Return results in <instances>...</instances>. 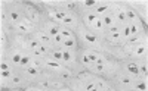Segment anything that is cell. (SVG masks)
<instances>
[{
	"instance_id": "cell-13",
	"label": "cell",
	"mask_w": 148,
	"mask_h": 91,
	"mask_svg": "<svg viewBox=\"0 0 148 91\" xmlns=\"http://www.w3.org/2000/svg\"><path fill=\"white\" fill-rule=\"evenodd\" d=\"M59 35L64 38V40H68V38H73V31L67 27H62L59 30Z\"/></svg>"
},
{
	"instance_id": "cell-26",
	"label": "cell",
	"mask_w": 148,
	"mask_h": 91,
	"mask_svg": "<svg viewBox=\"0 0 148 91\" xmlns=\"http://www.w3.org/2000/svg\"><path fill=\"white\" fill-rule=\"evenodd\" d=\"M62 41H64V38L61 37L59 34L52 38V44H53V46H62Z\"/></svg>"
},
{
	"instance_id": "cell-4",
	"label": "cell",
	"mask_w": 148,
	"mask_h": 91,
	"mask_svg": "<svg viewBox=\"0 0 148 91\" xmlns=\"http://www.w3.org/2000/svg\"><path fill=\"white\" fill-rule=\"evenodd\" d=\"M37 40H39L42 44H52V38L49 37V34L47 32H45V31H39L37 32Z\"/></svg>"
},
{
	"instance_id": "cell-2",
	"label": "cell",
	"mask_w": 148,
	"mask_h": 91,
	"mask_svg": "<svg viewBox=\"0 0 148 91\" xmlns=\"http://www.w3.org/2000/svg\"><path fill=\"white\" fill-rule=\"evenodd\" d=\"M84 55L89 57V60L92 62V63H95V65H99V63H104V59L98 55V53H95V51H92V50H86L84 51Z\"/></svg>"
},
{
	"instance_id": "cell-39",
	"label": "cell",
	"mask_w": 148,
	"mask_h": 91,
	"mask_svg": "<svg viewBox=\"0 0 148 91\" xmlns=\"http://www.w3.org/2000/svg\"><path fill=\"white\" fill-rule=\"evenodd\" d=\"M136 43H141V38H138V37H130L129 38V44H136Z\"/></svg>"
},
{
	"instance_id": "cell-8",
	"label": "cell",
	"mask_w": 148,
	"mask_h": 91,
	"mask_svg": "<svg viewBox=\"0 0 148 91\" xmlns=\"http://www.w3.org/2000/svg\"><path fill=\"white\" fill-rule=\"evenodd\" d=\"M76 46H77V43H76V38H74V37L62 41V47H64V50H74V49H76Z\"/></svg>"
},
{
	"instance_id": "cell-40",
	"label": "cell",
	"mask_w": 148,
	"mask_h": 91,
	"mask_svg": "<svg viewBox=\"0 0 148 91\" xmlns=\"http://www.w3.org/2000/svg\"><path fill=\"white\" fill-rule=\"evenodd\" d=\"M95 71H96V72H104V71H105V66H104V63H99V65H96Z\"/></svg>"
},
{
	"instance_id": "cell-34",
	"label": "cell",
	"mask_w": 148,
	"mask_h": 91,
	"mask_svg": "<svg viewBox=\"0 0 148 91\" xmlns=\"http://www.w3.org/2000/svg\"><path fill=\"white\" fill-rule=\"evenodd\" d=\"M12 76V73H10V71H2V80L3 81H6V80H9V78Z\"/></svg>"
},
{
	"instance_id": "cell-19",
	"label": "cell",
	"mask_w": 148,
	"mask_h": 91,
	"mask_svg": "<svg viewBox=\"0 0 148 91\" xmlns=\"http://www.w3.org/2000/svg\"><path fill=\"white\" fill-rule=\"evenodd\" d=\"M31 56H27V55H24L22 56V59H21V63H19V66H22V68H28L30 65H31Z\"/></svg>"
},
{
	"instance_id": "cell-12",
	"label": "cell",
	"mask_w": 148,
	"mask_h": 91,
	"mask_svg": "<svg viewBox=\"0 0 148 91\" xmlns=\"http://www.w3.org/2000/svg\"><path fill=\"white\" fill-rule=\"evenodd\" d=\"M120 35H121V38H125V40H129V38L132 37V34H130V27H129V24H126L125 27H123V28L120 30Z\"/></svg>"
},
{
	"instance_id": "cell-11",
	"label": "cell",
	"mask_w": 148,
	"mask_h": 91,
	"mask_svg": "<svg viewBox=\"0 0 148 91\" xmlns=\"http://www.w3.org/2000/svg\"><path fill=\"white\" fill-rule=\"evenodd\" d=\"M125 12H126V18H127V22L130 21V22H135V21H138V15H136V12H135L133 9H125Z\"/></svg>"
},
{
	"instance_id": "cell-33",
	"label": "cell",
	"mask_w": 148,
	"mask_h": 91,
	"mask_svg": "<svg viewBox=\"0 0 148 91\" xmlns=\"http://www.w3.org/2000/svg\"><path fill=\"white\" fill-rule=\"evenodd\" d=\"M120 84H125V85H129V84H132V80L129 76H121L120 78Z\"/></svg>"
},
{
	"instance_id": "cell-24",
	"label": "cell",
	"mask_w": 148,
	"mask_h": 91,
	"mask_svg": "<svg viewBox=\"0 0 148 91\" xmlns=\"http://www.w3.org/2000/svg\"><path fill=\"white\" fill-rule=\"evenodd\" d=\"M22 56H24V55H21L19 51H15V53L12 55V62H14L15 65H19V63H21V59H22Z\"/></svg>"
},
{
	"instance_id": "cell-32",
	"label": "cell",
	"mask_w": 148,
	"mask_h": 91,
	"mask_svg": "<svg viewBox=\"0 0 148 91\" xmlns=\"http://www.w3.org/2000/svg\"><path fill=\"white\" fill-rule=\"evenodd\" d=\"M83 5H84V7H88V9H93V10H95V7L98 6V3H96V2H84Z\"/></svg>"
},
{
	"instance_id": "cell-16",
	"label": "cell",
	"mask_w": 148,
	"mask_h": 91,
	"mask_svg": "<svg viewBox=\"0 0 148 91\" xmlns=\"http://www.w3.org/2000/svg\"><path fill=\"white\" fill-rule=\"evenodd\" d=\"M51 59L56 60V62H62V50H52L51 51Z\"/></svg>"
},
{
	"instance_id": "cell-3",
	"label": "cell",
	"mask_w": 148,
	"mask_h": 91,
	"mask_svg": "<svg viewBox=\"0 0 148 91\" xmlns=\"http://www.w3.org/2000/svg\"><path fill=\"white\" fill-rule=\"evenodd\" d=\"M45 66L47 69H51V71H61V69H64L62 65H61L59 62H56V60H53V59H47L45 62Z\"/></svg>"
},
{
	"instance_id": "cell-49",
	"label": "cell",
	"mask_w": 148,
	"mask_h": 91,
	"mask_svg": "<svg viewBox=\"0 0 148 91\" xmlns=\"http://www.w3.org/2000/svg\"><path fill=\"white\" fill-rule=\"evenodd\" d=\"M58 91H68V90H65V88H61V90H58Z\"/></svg>"
},
{
	"instance_id": "cell-20",
	"label": "cell",
	"mask_w": 148,
	"mask_h": 91,
	"mask_svg": "<svg viewBox=\"0 0 148 91\" xmlns=\"http://www.w3.org/2000/svg\"><path fill=\"white\" fill-rule=\"evenodd\" d=\"M15 28L18 30V31H21V32H28V27H27V24L24 22V21H19V22H16L15 24Z\"/></svg>"
},
{
	"instance_id": "cell-15",
	"label": "cell",
	"mask_w": 148,
	"mask_h": 91,
	"mask_svg": "<svg viewBox=\"0 0 148 91\" xmlns=\"http://www.w3.org/2000/svg\"><path fill=\"white\" fill-rule=\"evenodd\" d=\"M59 30H61V28L58 27V25H53V24H52V25H49V28H47L46 32L49 34V37H51V38H53L55 35L59 34Z\"/></svg>"
},
{
	"instance_id": "cell-28",
	"label": "cell",
	"mask_w": 148,
	"mask_h": 91,
	"mask_svg": "<svg viewBox=\"0 0 148 91\" xmlns=\"http://www.w3.org/2000/svg\"><path fill=\"white\" fill-rule=\"evenodd\" d=\"M133 87H135V90H136V91H145V90H147V84H145V81H139L138 84H135Z\"/></svg>"
},
{
	"instance_id": "cell-36",
	"label": "cell",
	"mask_w": 148,
	"mask_h": 91,
	"mask_svg": "<svg viewBox=\"0 0 148 91\" xmlns=\"http://www.w3.org/2000/svg\"><path fill=\"white\" fill-rule=\"evenodd\" d=\"M70 76H71V73H70L68 71H65V69L61 71V78H62V80H68Z\"/></svg>"
},
{
	"instance_id": "cell-48",
	"label": "cell",
	"mask_w": 148,
	"mask_h": 91,
	"mask_svg": "<svg viewBox=\"0 0 148 91\" xmlns=\"http://www.w3.org/2000/svg\"><path fill=\"white\" fill-rule=\"evenodd\" d=\"M90 91H99V88H98V85H96V87H95L93 90H90Z\"/></svg>"
},
{
	"instance_id": "cell-9",
	"label": "cell",
	"mask_w": 148,
	"mask_h": 91,
	"mask_svg": "<svg viewBox=\"0 0 148 91\" xmlns=\"http://www.w3.org/2000/svg\"><path fill=\"white\" fill-rule=\"evenodd\" d=\"M116 19H117L119 22H123V24H126V22H127V18H126V12H125V7L117 9V12H116Z\"/></svg>"
},
{
	"instance_id": "cell-21",
	"label": "cell",
	"mask_w": 148,
	"mask_h": 91,
	"mask_svg": "<svg viewBox=\"0 0 148 91\" xmlns=\"http://www.w3.org/2000/svg\"><path fill=\"white\" fill-rule=\"evenodd\" d=\"M61 24H62L64 27H65V25H67V27H73V25H76V18H73V16H68V15H67Z\"/></svg>"
},
{
	"instance_id": "cell-14",
	"label": "cell",
	"mask_w": 148,
	"mask_h": 91,
	"mask_svg": "<svg viewBox=\"0 0 148 91\" xmlns=\"http://www.w3.org/2000/svg\"><path fill=\"white\" fill-rule=\"evenodd\" d=\"M83 38H84V40L88 41L89 44H92V46H98V38H96L93 34L86 32V34H83Z\"/></svg>"
},
{
	"instance_id": "cell-6",
	"label": "cell",
	"mask_w": 148,
	"mask_h": 91,
	"mask_svg": "<svg viewBox=\"0 0 148 91\" xmlns=\"http://www.w3.org/2000/svg\"><path fill=\"white\" fill-rule=\"evenodd\" d=\"M101 21L104 24V27H107V28H110V27H113V25H114V16L111 15V13H105L101 18Z\"/></svg>"
},
{
	"instance_id": "cell-23",
	"label": "cell",
	"mask_w": 148,
	"mask_h": 91,
	"mask_svg": "<svg viewBox=\"0 0 148 91\" xmlns=\"http://www.w3.org/2000/svg\"><path fill=\"white\" fill-rule=\"evenodd\" d=\"M42 43L37 40V38H34V40H30L28 41V44H27V47H30L31 50H36V49H39V46H40Z\"/></svg>"
},
{
	"instance_id": "cell-44",
	"label": "cell",
	"mask_w": 148,
	"mask_h": 91,
	"mask_svg": "<svg viewBox=\"0 0 148 91\" xmlns=\"http://www.w3.org/2000/svg\"><path fill=\"white\" fill-rule=\"evenodd\" d=\"M138 68H139V72H141V73L147 75V71H148V69H147V65H142V66H138Z\"/></svg>"
},
{
	"instance_id": "cell-38",
	"label": "cell",
	"mask_w": 148,
	"mask_h": 91,
	"mask_svg": "<svg viewBox=\"0 0 148 91\" xmlns=\"http://www.w3.org/2000/svg\"><path fill=\"white\" fill-rule=\"evenodd\" d=\"M0 68H2V71H10V66H9V63L2 60V65H0Z\"/></svg>"
},
{
	"instance_id": "cell-31",
	"label": "cell",
	"mask_w": 148,
	"mask_h": 91,
	"mask_svg": "<svg viewBox=\"0 0 148 91\" xmlns=\"http://www.w3.org/2000/svg\"><path fill=\"white\" fill-rule=\"evenodd\" d=\"M31 66H34L36 69H40V66H42V60H40V59H33V60H31Z\"/></svg>"
},
{
	"instance_id": "cell-1",
	"label": "cell",
	"mask_w": 148,
	"mask_h": 91,
	"mask_svg": "<svg viewBox=\"0 0 148 91\" xmlns=\"http://www.w3.org/2000/svg\"><path fill=\"white\" fill-rule=\"evenodd\" d=\"M49 16H51L52 21L62 22L64 18L67 16V12H65V10H59V9H52L51 12H49Z\"/></svg>"
},
{
	"instance_id": "cell-42",
	"label": "cell",
	"mask_w": 148,
	"mask_h": 91,
	"mask_svg": "<svg viewBox=\"0 0 148 91\" xmlns=\"http://www.w3.org/2000/svg\"><path fill=\"white\" fill-rule=\"evenodd\" d=\"M95 87H96V84H95V82H90V84H88V85L84 87V91H90V90H93Z\"/></svg>"
},
{
	"instance_id": "cell-51",
	"label": "cell",
	"mask_w": 148,
	"mask_h": 91,
	"mask_svg": "<svg viewBox=\"0 0 148 91\" xmlns=\"http://www.w3.org/2000/svg\"><path fill=\"white\" fill-rule=\"evenodd\" d=\"M107 91H114V90H107Z\"/></svg>"
},
{
	"instance_id": "cell-5",
	"label": "cell",
	"mask_w": 148,
	"mask_h": 91,
	"mask_svg": "<svg viewBox=\"0 0 148 91\" xmlns=\"http://www.w3.org/2000/svg\"><path fill=\"white\" fill-rule=\"evenodd\" d=\"M76 60V56L73 55L71 50H62V62L64 63H71Z\"/></svg>"
},
{
	"instance_id": "cell-50",
	"label": "cell",
	"mask_w": 148,
	"mask_h": 91,
	"mask_svg": "<svg viewBox=\"0 0 148 91\" xmlns=\"http://www.w3.org/2000/svg\"><path fill=\"white\" fill-rule=\"evenodd\" d=\"M30 91H43V90H30Z\"/></svg>"
},
{
	"instance_id": "cell-25",
	"label": "cell",
	"mask_w": 148,
	"mask_h": 91,
	"mask_svg": "<svg viewBox=\"0 0 148 91\" xmlns=\"http://www.w3.org/2000/svg\"><path fill=\"white\" fill-rule=\"evenodd\" d=\"M129 27H130V34H132V35H136V34L139 32V27H138L136 22H130Z\"/></svg>"
},
{
	"instance_id": "cell-17",
	"label": "cell",
	"mask_w": 148,
	"mask_h": 91,
	"mask_svg": "<svg viewBox=\"0 0 148 91\" xmlns=\"http://www.w3.org/2000/svg\"><path fill=\"white\" fill-rule=\"evenodd\" d=\"M96 18H98V16H96L95 12H88V13L84 15V22L88 24V25H92V24H93V21H95Z\"/></svg>"
},
{
	"instance_id": "cell-43",
	"label": "cell",
	"mask_w": 148,
	"mask_h": 91,
	"mask_svg": "<svg viewBox=\"0 0 148 91\" xmlns=\"http://www.w3.org/2000/svg\"><path fill=\"white\" fill-rule=\"evenodd\" d=\"M10 18H12V21H18L19 19V15L16 13V12H10ZM19 22V21H18Z\"/></svg>"
},
{
	"instance_id": "cell-22",
	"label": "cell",
	"mask_w": 148,
	"mask_h": 91,
	"mask_svg": "<svg viewBox=\"0 0 148 91\" xmlns=\"http://www.w3.org/2000/svg\"><path fill=\"white\" fill-rule=\"evenodd\" d=\"M90 27L93 28V30H98V31H101L102 28H104V24H102V21H101V18L98 16L95 21H93V24L90 25Z\"/></svg>"
},
{
	"instance_id": "cell-45",
	"label": "cell",
	"mask_w": 148,
	"mask_h": 91,
	"mask_svg": "<svg viewBox=\"0 0 148 91\" xmlns=\"http://www.w3.org/2000/svg\"><path fill=\"white\" fill-rule=\"evenodd\" d=\"M65 7H67L68 10H73L74 7H76V3H65Z\"/></svg>"
},
{
	"instance_id": "cell-41",
	"label": "cell",
	"mask_w": 148,
	"mask_h": 91,
	"mask_svg": "<svg viewBox=\"0 0 148 91\" xmlns=\"http://www.w3.org/2000/svg\"><path fill=\"white\" fill-rule=\"evenodd\" d=\"M21 81H22V80H21V76H18V75H16V76H12V82H14L15 85L21 84Z\"/></svg>"
},
{
	"instance_id": "cell-46",
	"label": "cell",
	"mask_w": 148,
	"mask_h": 91,
	"mask_svg": "<svg viewBox=\"0 0 148 91\" xmlns=\"http://www.w3.org/2000/svg\"><path fill=\"white\" fill-rule=\"evenodd\" d=\"M33 56H36V57H40V56H42V53H40V50H39V49H36V50H33Z\"/></svg>"
},
{
	"instance_id": "cell-35",
	"label": "cell",
	"mask_w": 148,
	"mask_h": 91,
	"mask_svg": "<svg viewBox=\"0 0 148 91\" xmlns=\"http://www.w3.org/2000/svg\"><path fill=\"white\" fill-rule=\"evenodd\" d=\"M82 62H83V65H86V66H89V65H92V62L89 60V57L86 56L84 53H83V56H82Z\"/></svg>"
},
{
	"instance_id": "cell-47",
	"label": "cell",
	"mask_w": 148,
	"mask_h": 91,
	"mask_svg": "<svg viewBox=\"0 0 148 91\" xmlns=\"http://www.w3.org/2000/svg\"><path fill=\"white\" fill-rule=\"evenodd\" d=\"M52 87H55V88H59V90H61V84H59V82H53V84H52Z\"/></svg>"
},
{
	"instance_id": "cell-18",
	"label": "cell",
	"mask_w": 148,
	"mask_h": 91,
	"mask_svg": "<svg viewBox=\"0 0 148 91\" xmlns=\"http://www.w3.org/2000/svg\"><path fill=\"white\" fill-rule=\"evenodd\" d=\"M145 51H147V46L145 44H139L136 49H135V56H136V57H142L145 55Z\"/></svg>"
},
{
	"instance_id": "cell-10",
	"label": "cell",
	"mask_w": 148,
	"mask_h": 91,
	"mask_svg": "<svg viewBox=\"0 0 148 91\" xmlns=\"http://www.w3.org/2000/svg\"><path fill=\"white\" fill-rule=\"evenodd\" d=\"M108 9H110V5H107V3H105V5H98V6L95 7L93 12L96 13V16H99V15L104 16V15L107 13V10H108Z\"/></svg>"
},
{
	"instance_id": "cell-29",
	"label": "cell",
	"mask_w": 148,
	"mask_h": 91,
	"mask_svg": "<svg viewBox=\"0 0 148 91\" xmlns=\"http://www.w3.org/2000/svg\"><path fill=\"white\" fill-rule=\"evenodd\" d=\"M39 50H40L42 56H45V55L49 53V46H47V44H40V46H39Z\"/></svg>"
},
{
	"instance_id": "cell-7",
	"label": "cell",
	"mask_w": 148,
	"mask_h": 91,
	"mask_svg": "<svg viewBox=\"0 0 148 91\" xmlns=\"http://www.w3.org/2000/svg\"><path fill=\"white\" fill-rule=\"evenodd\" d=\"M126 71H127L130 75H133V76H138V75H139V68H138V65L133 63V62H130V63L126 65Z\"/></svg>"
},
{
	"instance_id": "cell-37",
	"label": "cell",
	"mask_w": 148,
	"mask_h": 91,
	"mask_svg": "<svg viewBox=\"0 0 148 91\" xmlns=\"http://www.w3.org/2000/svg\"><path fill=\"white\" fill-rule=\"evenodd\" d=\"M120 30H121V28L119 27V25H113V27L108 28V32H110V34H111V32H120Z\"/></svg>"
},
{
	"instance_id": "cell-30",
	"label": "cell",
	"mask_w": 148,
	"mask_h": 91,
	"mask_svg": "<svg viewBox=\"0 0 148 91\" xmlns=\"http://www.w3.org/2000/svg\"><path fill=\"white\" fill-rule=\"evenodd\" d=\"M110 38L113 41H120L121 40V35H120V32H111L110 34Z\"/></svg>"
},
{
	"instance_id": "cell-27",
	"label": "cell",
	"mask_w": 148,
	"mask_h": 91,
	"mask_svg": "<svg viewBox=\"0 0 148 91\" xmlns=\"http://www.w3.org/2000/svg\"><path fill=\"white\" fill-rule=\"evenodd\" d=\"M25 72H27L28 75H31V76H36V75H39V69H36L34 66H31V65H30L28 68H25Z\"/></svg>"
}]
</instances>
